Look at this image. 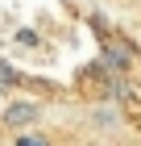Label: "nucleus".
Here are the masks:
<instances>
[{
  "mask_svg": "<svg viewBox=\"0 0 141 146\" xmlns=\"http://www.w3.org/2000/svg\"><path fill=\"white\" fill-rule=\"evenodd\" d=\"M37 117H42V104L37 100H9L4 113H0L4 129H12V134H29L33 125H37Z\"/></svg>",
  "mask_w": 141,
  "mask_h": 146,
  "instance_id": "f257e3e1",
  "label": "nucleus"
},
{
  "mask_svg": "<svg viewBox=\"0 0 141 146\" xmlns=\"http://www.w3.org/2000/svg\"><path fill=\"white\" fill-rule=\"evenodd\" d=\"M12 146H54V142H50V134L29 129V134H17V142H12Z\"/></svg>",
  "mask_w": 141,
  "mask_h": 146,
  "instance_id": "f03ea898",
  "label": "nucleus"
}]
</instances>
